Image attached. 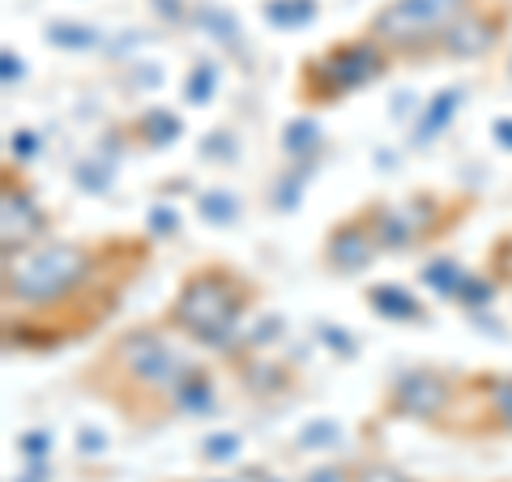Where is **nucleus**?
<instances>
[{"label":"nucleus","instance_id":"obj_1","mask_svg":"<svg viewBox=\"0 0 512 482\" xmlns=\"http://www.w3.org/2000/svg\"><path fill=\"white\" fill-rule=\"evenodd\" d=\"M128 244H77V239H39L30 248H18L5 256V303H22L26 312H43V308H64L77 295H99V299H116L124 291V282H107L111 273H133L137 265L116 269V256H124Z\"/></svg>","mask_w":512,"mask_h":482},{"label":"nucleus","instance_id":"obj_2","mask_svg":"<svg viewBox=\"0 0 512 482\" xmlns=\"http://www.w3.org/2000/svg\"><path fill=\"white\" fill-rule=\"evenodd\" d=\"M256 286L231 265H201L184 273L180 291H175L167 308V325L188 337H197L201 346H227L244 312L256 303Z\"/></svg>","mask_w":512,"mask_h":482},{"label":"nucleus","instance_id":"obj_3","mask_svg":"<svg viewBox=\"0 0 512 482\" xmlns=\"http://www.w3.org/2000/svg\"><path fill=\"white\" fill-rule=\"evenodd\" d=\"M188 367L192 363H184V355L171 350L158 329H133V333H124L99 363H94L90 376L94 380L111 376L116 384H124V401L163 397L171 406V393H175V384H180V376L188 372Z\"/></svg>","mask_w":512,"mask_h":482},{"label":"nucleus","instance_id":"obj_4","mask_svg":"<svg viewBox=\"0 0 512 482\" xmlns=\"http://www.w3.org/2000/svg\"><path fill=\"white\" fill-rule=\"evenodd\" d=\"M389 64H393V52L384 43H376L372 35L333 43L329 52L303 60V69H299V99L312 103V107L338 103V99H346V94L367 90L372 82H380Z\"/></svg>","mask_w":512,"mask_h":482},{"label":"nucleus","instance_id":"obj_5","mask_svg":"<svg viewBox=\"0 0 512 482\" xmlns=\"http://www.w3.org/2000/svg\"><path fill=\"white\" fill-rule=\"evenodd\" d=\"M470 9L474 0H393L372 18L367 35L389 47L393 56H423L440 47L448 26Z\"/></svg>","mask_w":512,"mask_h":482},{"label":"nucleus","instance_id":"obj_6","mask_svg":"<svg viewBox=\"0 0 512 482\" xmlns=\"http://www.w3.org/2000/svg\"><path fill=\"white\" fill-rule=\"evenodd\" d=\"M363 214L372 222L384 252H410V248H419L423 239H436L440 231H448V218H440L436 192L410 197V201H372Z\"/></svg>","mask_w":512,"mask_h":482},{"label":"nucleus","instance_id":"obj_7","mask_svg":"<svg viewBox=\"0 0 512 482\" xmlns=\"http://www.w3.org/2000/svg\"><path fill=\"white\" fill-rule=\"evenodd\" d=\"M47 235V214L39 210L35 192H30L18 171H5V188H0V248L18 252V248H30L39 244Z\"/></svg>","mask_w":512,"mask_h":482},{"label":"nucleus","instance_id":"obj_8","mask_svg":"<svg viewBox=\"0 0 512 482\" xmlns=\"http://www.w3.org/2000/svg\"><path fill=\"white\" fill-rule=\"evenodd\" d=\"M457 384L440 376V372H406L397 376L389 389V414L397 419H414V423H436L440 414L453 406Z\"/></svg>","mask_w":512,"mask_h":482},{"label":"nucleus","instance_id":"obj_9","mask_svg":"<svg viewBox=\"0 0 512 482\" xmlns=\"http://www.w3.org/2000/svg\"><path fill=\"white\" fill-rule=\"evenodd\" d=\"M380 239L372 231L367 214H355V218H342L338 227L325 235V265L338 273V278H350V273H363L372 269V261L380 256Z\"/></svg>","mask_w":512,"mask_h":482},{"label":"nucleus","instance_id":"obj_10","mask_svg":"<svg viewBox=\"0 0 512 482\" xmlns=\"http://www.w3.org/2000/svg\"><path fill=\"white\" fill-rule=\"evenodd\" d=\"M500 30H504L500 18H491V13H483V9H470L448 26V35L440 39L436 52L453 56V60H474V56H483L500 43Z\"/></svg>","mask_w":512,"mask_h":482},{"label":"nucleus","instance_id":"obj_11","mask_svg":"<svg viewBox=\"0 0 512 482\" xmlns=\"http://www.w3.org/2000/svg\"><path fill=\"white\" fill-rule=\"evenodd\" d=\"M218 397H214V376L205 372V367H188V372L180 376V384H175L171 393V410L180 414H214Z\"/></svg>","mask_w":512,"mask_h":482},{"label":"nucleus","instance_id":"obj_12","mask_svg":"<svg viewBox=\"0 0 512 482\" xmlns=\"http://www.w3.org/2000/svg\"><path fill=\"white\" fill-rule=\"evenodd\" d=\"M461 103H466V90H461V86L440 90L436 99L427 103L419 128H414V146H427V141H436V137L444 133V128H448V120H453L457 111H461Z\"/></svg>","mask_w":512,"mask_h":482},{"label":"nucleus","instance_id":"obj_13","mask_svg":"<svg viewBox=\"0 0 512 482\" xmlns=\"http://www.w3.org/2000/svg\"><path fill=\"white\" fill-rule=\"evenodd\" d=\"M367 303H372V312L384 316V320H406V325H414V320H423V303L414 299L410 291H402V286H389V282H380L367 291Z\"/></svg>","mask_w":512,"mask_h":482},{"label":"nucleus","instance_id":"obj_14","mask_svg":"<svg viewBox=\"0 0 512 482\" xmlns=\"http://www.w3.org/2000/svg\"><path fill=\"white\" fill-rule=\"evenodd\" d=\"M265 18L274 26H303V22L316 18V5H312V0H269Z\"/></svg>","mask_w":512,"mask_h":482},{"label":"nucleus","instance_id":"obj_15","mask_svg":"<svg viewBox=\"0 0 512 482\" xmlns=\"http://www.w3.org/2000/svg\"><path fill=\"white\" fill-rule=\"evenodd\" d=\"M495 295V278H483V273H470L466 269V278H461V286H457V303L461 308H470V312H478V308H487V299Z\"/></svg>","mask_w":512,"mask_h":482},{"label":"nucleus","instance_id":"obj_16","mask_svg":"<svg viewBox=\"0 0 512 482\" xmlns=\"http://www.w3.org/2000/svg\"><path fill=\"white\" fill-rule=\"evenodd\" d=\"M483 393L491 401L495 419H500L504 431H512V376H487L483 380Z\"/></svg>","mask_w":512,"mask_h":482},{"label":"nucleus","instance_id":"obj_17","mask_svg":"<svg viewBox=\"0 0 512 482\" xmlns=\"http://www.w3.org/2000/svg\"><path fill=\"white\" fill-rule=\"evenodd\" d=\"M461 278H466V269H461L457 261H431V265L423 269V282L431 286V291H440V295H448V299H453V295H457V286H461Z\"/></svg>","mask_w":512,"mask_h":482},{"label":"nucleus","instance_id":"obj_18","mask_svg":"<svg viewBox=\"0 0 512 482\" xmlns=\"http://www.w3.org/2000/svg\"><path fill=\"white\" fill-rule=\"evenodd\" d=\"M282 146H286V154H312V150H320V128H316L312 120H295V124H286Z\"/></svg>","mask_w":512,"mask_h":482},{"label":"nucleus","instance_id":"obj_19","mask_svg":"<svg viewBox=\"0 0 512 482\" xmlns=\"http://www.w3.org/2000/svg\"><path fill=\"white\" fill-rule=\"evenodd\" d=\"M214 82H218V69H214V64H197V69L188 73V82H184L188 103H197V107H205V103H210Z\"/></svg>","mask_w":512,"mask_h":482},{"label":"nucleus","instance_id":"obj_20","mask_svg":"<svg viewBox=\"0 0 512 482\" xmlns=\"http://www.w3.org/2000/svg\"><path fill=\"white\" fill-rule=\"evenodd\" d=\"M235 197L231 192H205L201 197V218L205 222H235Z\"/></svg>","mask_w":512,"mask_h":482},{"label":"nucleus","instance_id":"obj_21","mask_svg":"<svg viewBox=\"0 0 512 482\" xmlns=\"http://www.w3.org/2000/svg\"><path fill=\"white\" fill-rule=\"evenodd\" d=\"M487 269H491V278H495V282L512 286V235H504L500 244L487 252Z\"/></svg>","mask_w":512,"mask_h":482},{"label":"nucleus","instance_id":"obj_22","mask_svg":"<svg viewBox=\"0 0 512 482\" xmlns=\"http://www.w3.org/2000/svg\"><path fill=\"white\" fill-rule=\"evenodd\" d=\"M141 128H146V133H154L158 146H167V141L180 137V120H175L171 111H150V116L141 120Z\"/></svg>","mask_w":512,"mask_h":482},{"label":"nucleus","instance_id":"obj_23","mask_svg":"<svg viewBox=\"0 0 512 482\" xmlns=\"http://www.w3.org/2000/svg\"><path fill=\"white\" fill-rule=\"evenodd\" d=\"M333 440H338V423H312V427H303L299 448H329Z\"/></svg>","mask_w":512,"mask_h":482},{"label":"nucleus","instance_id":"obj_24","mask_svg":"<svg viewBox=\"0 0 512 482\" xmlns=\"http://www.w3.org/2000/svg\"><path fill=\"white\" fill-rule=\"evenodd\" d=\"M235 453H239V436H210L201 448L205 461H231Z\"/></svg>","mask_w":512,"mask_h":482},{"label":"nucleus","instance_id":"obj_25","mask_svg":"<svg viewBox=\"0 0 512 482\" xmlns=\"http://www.w3.org/2000/svg\"><path fill=\"white\" fill-rule=\"evenodd\" d=\"M355 482H410V478L402 470H393V465L372 461V465H363V470H355Z\"/></svg>","mask_w":512,"mask_h":482},{"label":"nucleus","instance_id":"obj_26","mask_svg":"<svg viewBox=\"0 0 512 482\" xmlns=\"http://www.w3.org/2000/svg\"><path fill=\"white\" fill-rule=\"evenodd\" d=\"M18 448H22L26 457H35V461H39L47 448H52V436H47V431H26V436L18 440Z\"/></svg>","mask_w":512,"mask_h":482},{"label":"nucleus","instance_id":"obj_27","mask_svg":"<svg viewBox=\"0 0 512 482\" xmlns=\"http://www.w3.org/2000/svg\"><path fill=\"white\" fill-rule=\"evenodd\" d=\"M303 482H355V474H346V470H338V465H320V470H312Z\"/></svg>","mask_w":512,"mask_h":482},{"label":"nucleus","instance_id":"obj_28","mask_svg":"<svg viewBox=\"0 0 512 482\" xmlns=\"http://www.w3.org/2000/svg\"><path fill=\"white\" fill-rule=\"evenodd\" d=\"M150 227H154V231H171V227H175V214H171V210L150 214Z\"/></svg>","mask_w":512,"mask_h":482},{"label":"nucleus","instance_id":"obj_29","mask_svg":"<svg viewBox=\"0 0 512 482\" xmlns=\"http://www.w3.org/2000/svg\"><path fill=\"white\" fill-rule=\"evenodd\" d=\"M82 453H103V436H99V431H82Z\"/></svg>","mask_w":512,"mask_h":482},{"label":"nucleus","instance_id":"obj_30","mask_svg":"<svg viewBox=\"0 0 512 482\" xmlns=\"http://www.w3.org/2000/svg\"><path fill=\"white\" fill-rule=\"evenodd\" d=\"M35 150V137L30 133H13V154H30Z\"/></svg>","mask_w":512,"mask_h":482},{"label":"nucleus","instance_id":"obj_31","mask_svg":"<svg viewBox=\"0 0 512 482\" xmlns=\"http://www.w3.org/2000/svg\"><path fill=\"white\" fill-rule=\"evenodd\" d=\"M22 482H47V465H43V461H35V465H30V470L22 474Z\"/></svg>","mask_w":512,"mask_h":482},{"label":"nucleus","instance_id":"obj_32","mask_svg":"<svg viewBox=\"0 0 512 482\" xmlns=\"http://www.w3.org/2000/svg\"><path fill=\"white\" fill-rule=\"evenodd\" d=\"M239 482H282V478L265 474V470H244V474H239Z\"/></svg>","mask_w":512,"mask_h":482},{"label":"nucleus","instance_id":"obj_33","mask_svg":"<svg viewBox=\"0 0 512 482\" xmlns=\"http://www.w3.org/2000/svg\"><path fill=\"white\" fill-rule=\"evenodd\" d=\"M495 137H500L504 146L512 150V120H495Z\"/></svg>","mask_w":512,"mask_h":482},{"label":"nucleus","instance_id":"obj_34","mask_svg":"<svg viewBox=\"0 0 512 482\" xmlns=\"http://www.w3.org/2000/svg\"><path fill=\"white\" fill-rule=\"evenodd\" d=\"M13 77H22V60L5 56V82H13Z\"/></svg>","mask_w":512,"mask_h":482}]
</instances>
